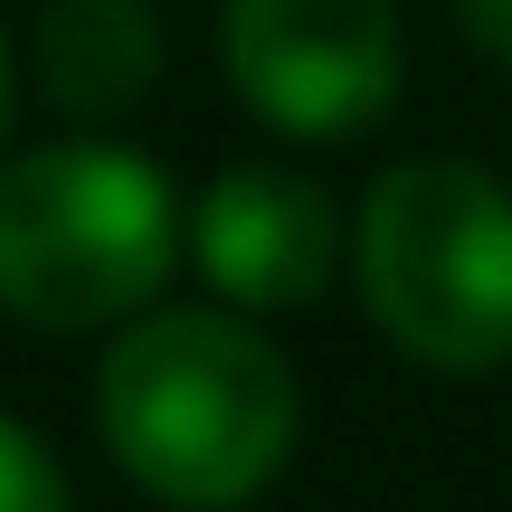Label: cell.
<instances>
[{
    "label": "cell",
    "mask_w": 512,
    "mask_h": 512,
    "mask_svg": "<svg viewBox=\"0 0 512 512\" xmlns=\"http://www.w3.org/2000/svg\"><path fill=\"white\" fill-rule=\"evenodd\" d=\"M0 512H76V484L57 465V446L38 427H19L0 408Z\"/></svg>",
    "instance_id": "52a82bcc"
},
{
    "label": "cell",
    "mask_w": 512,
    "mask_h": 512,
    "mask_svg": "<svg viewBox=\"0 0 512 512\" xmlns=\"http://www.w3.org/2000/svg\"><path fill=\"white\" fill-rule=\"evenodd\" d=\"M190 266L228 313H304L351 266V228L294 162H228L190 200Z\"/></svg>",
    "instance_id": "5b68a950"
},
{
    "label": "cell",
    "mask_w": 512,
    "mask_h": 512,
    "mask_svg": "<svg viewBox=\"0 0 512 512\" xmlns=\"http://www.w3.org/2000/svg\"><path fill=\"white\" fill-rule=\"evenodd\" d=\"M10 114H19V48L0 29V162H10Z\"/></svg>",
    "instance_id": "9c48e42d"
},
{
    "label": "cell",
    "mask_w": 512,
    "mask_h": 512,
    "mask_svg": "<svg viewBox=\"0 0 512 512\" xmlns=\"http://www.w3.org/2000/svg\"><path fill=\"white\" fill-rule=\"evenodd\" d=\"M446 10H456V29H465V48H475V57L512 67V0H446Z\"/></svg>",
    "instance_id": "ba28073f"
},
{
    "label": "cell",
    "mask_w": 512,
    "mask_h": 512,
    "mask_svg": "<svg viewBox=\"0 0 512 512\" xmlns=\"http://www.w3.org/2000/svg\"><path fill=\"white\" fill-rule=\"evenodd\" d=\"M29 86L67 133H114L162 86V10L152 0H48L29 38Z\"/></svg>",
    "instance_id": "8992f818"
},
{
    "label": "cell",
    "mask_w": 512,
    "mask_h": 512,
    "mask_svg": "<svg viewBox=\"0 0 512 512\" xmlns=\"http://www.w3.org/2000/svg\"><path fill=\"white\" fill-rule=\"evenodd\" d=\"M228 95L285 143H351L408 86L399 0H219Z\"/></svg>",
    "instance_id": "277c9868"
},
{
    "label": "cell",
    "mask_w": 512,
    "mask_h": 512,
    "mask_svg": "<svg viewBox=\"0 0 512 512\" xmlns=\"http://www.w3.org/2000/svg\"><path fill=\"white\" fill-rule=\"evenodd\" d=\"M351 285L399 361L437 380L512 370V181L475 152H408L351 209Z\"/></svg>",
    "instance_id": "3957f363"
},
{
    "label": "cell",
    "mask_w": 512,
    "mask_h": 512,
    "mask_svg": "<svg viewBox=\"0 0 512 512\" xmlns=\"http://www.w3.org/2000/svg\"><path fill=\"white\" fill-rule=\"evenodd\" d=\"M190 256L171 171L124 133H57L0 162V313L29 332H124Z\"/></svg>",
    "instance_id": "7a4b0ae2"
},
{
    "label": "cell",
    "mask_w": 512,
    "mask_h": 512,
    "mask_svg": "<svg viewBox=\"0 0 512 512\" xmlns=\"http://www.w3.org/2000/svg\"><path fill=\"white\" fill-rule=\"evenodd\" d=\"M95 437L162 512H247L304 446V380L228 304H152L105 342Z\"/></svg>",
    "instance_id": "6da1fadb"
}]
</instances>
